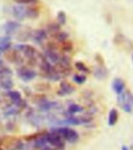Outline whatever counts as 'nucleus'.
Here are the masks:
<instances>
[{
	"instance_id": "35",
	"label": "nucleus",
	"mask_w": 133,
	"mask_h": 150,
	"mask_svg": "<svg viewBox=\"0 0 133 150\" xmlns=\"http://www.w3.org/2000/svg\"><path fill=\"white\" fill-rule=\"evenodd\" d=\"M0 66H3V60H0Z\"/></svg>"
},
{
	"instance_id": "17",
	"label": "nucleus",
	"mask_w": 133,
	"mask_h": 150,
	"mask_svg": "<svg viewBox=\"0 0 133 150\" xmlns=\"http://www.w3.org/2000/svg\"><path fill=\"white\" fill-rule=\"evenodd\" d=\"M0 87H1L3 89H6V91H10V89H12L13 82H12L11 77H9V78H1V79H0Z\"/></svg>"
},
{
	"instance_id": "3",
	"label": "nucleus",
	"mask_w": 133,
	"mask_h": 150,
	"mask_svg": "<svg viewBox=\"0 0 133 150\" xmlns=\"http://www.w3.org/2000/svg\"><path fill=\"white\" fill-rule=\"evenodd\" d=\"M45 138L48 144L55 146L56 149H64L65 148V143L61 136H59L57 133H55L54 131H51L50 133H45Z\"/></svg>"
},
{
	"instance_id": "8",
	"label": "nucleus",
	"mask_w": 133,
	"mask_h": 150,
	"mask_svg": "<svg viewBox=\"0 0 133 150\" xmlns=\"http://www.w3.org/2000/svg\"><path fill=\"white\" fill-rule=\"evenodd\" d=\"M44 57H45L50 64H54V65H56L59 61H60V55L57 54L56 50L45 49V51H44Z\"/></svg>"
},
{
	"instance_id": "36",
	"label": "nucleus",
	"mask_w": 133,
	"mask_h": 150,
	"mask_svg": "<svg viewBox=\"0 0 133 150\" xmlns=\"http://www.w3.org/2000/svg\"><path fill=\"white\" fill-rule=\"evenodd\" d=\"M132 61H133V55H132Z\"/></svg>"
},
{
	"instance_id": "4",
	"label": "nucleus",
	"mask_w": 133,
	"mask_h": 150,
	"mask_svg": "<svg viewBox=\"0 0 133 150\" xmlns=\"http://www.w3.org/2000/svg\"><path fill=\"white\" fill-rule=\"evenodd\" d=\"M15 50H17L18 52H22L27 59L29 57H37V50L31 47V45H28V44H17V45H15L13 48Z\"/></svg>"
},
{
	"instance_id": "9",
	"label": "nucleus",
	"mask_w": 133,
	"mask_h": 150,
	"mask_svg": "<svg viewBox=\"0 0 133 150\" xmlns=\"http://www.w3.org/2000/svg\"><path fill=\"white\" fill-rule=\"evenodd\" d=\"M5 59L7 60V61L10 62H18L21 60V56H20V52L17 50H6L5 51Z\"/></svg>"
},
{
	"instance_id": "1",
	"label": "nucleus",
	"mask_w": 133,
	"mask_h": 150,
	"mask_svg": "<svg viewBox=\"0 0 133 150\" xmlns=\"http://www.w3.org/2000/svg\"><path fill=\"white\" fill-rule=\"evenodd\" d=\"M53 131L57 133L59 136H61L62 139L70 142V143H76L79 138L78 133L75 129L69 128V127H57V128H53Z\"/></svg>"
},
{
	"instance_id": "7",
	"label": "nucleus",
	"mask_w": 133,
	"mask_h": 150,
	"mask_svg": "<svg viewBox=\"0 0 133 150\" xmlns=\"http://www.w3.org/2000/svg\"><path fill=\"white\" fill-rule=\"evenodd\" d=\"M73 92H75L73 86L70 84L67 81H62L60 83V89L57 91V94L59 95H69V94H72Z\"/></svg>"
},
{
	"instance_id": "2",
	"label": "nucleus",
	"mask_w": 133,
	"mask_h": 150,
	"mask_svg": "<svg viewBox=\"0 0 133 150\" xmlns=\"http://www.w3.org/2000/svg\"><path fill=\"white\" fill-rule=\"evenodd\" d=\"M0 144L3 146H5L9 150H22L25 148L22 140L18 138H13V137H6L3 142H0Z\"/></svg>"
},
{
	"instance_id": "10",
	"label": "nucleus",
	"mask_w": 133,
	"mask_h": 150,
	"mask_svg": "<svg viewBox=\"0 0 133 150\" xmlns=\"http://www.w3.org/2000/svg\"><path fill=\"white\" fill-rule=\"evenodd\" d=\"M38 105H39V109L42 111H50V110H54V109L60 106L59 103H56V101H49V100H44V101L39 103Z\"/></svg>"
},
{
	"instance_id": "29",
	"label": "nucleus",
	"mask_w": 133,
	"mask_h": 150,
	"mask_svg": "<svg viewBox=\"0 0 133 150\" xmlns=\"http://www.w3.org/2000/svg\"><path fill=\"white\" fill-rule=\"evenodd\" d=\"M73 81H75L77 84H83L86 82V77L82 76V74H75V76H73Z\"/></svg>"
},
{
	"instance_id": "32",
	"label": "nucleus",
	"mask_w": 133,
	"mask_h": 150,
	"mask_svg": "<svg viewBox=\"0 0 133 150\" xmlns=\"http://www.w3.org/2000/svg\"><path fill=\"white\" fill-rule=\"evenodd\" d=\"M44 100H47V98H45V95H34V101H37V103H42V101H44Z\"/></svg>"
},
{
	"instance_id": "25",
	"label": "nucleus",
	"mask_w": 133,
	"mask_h": 150,
	"mask_svg": "<svg viewBox=\"0 0 133 150\" xmlns=\"http://www.w3.org/2000/svg\"><path fill=\"white\" fill-rule=\"evenodd\" d=\"M62 123H67V125H82V118H78V117H69L62 121Z\"/></svg>"
},
{
	"instance_id": "31",
	"label": "nucleus",
	"mask_w": 133,
	"mask_h": 150,
	"mask_svg": "<svg viewBox=\"0 0 133 150\" xmlns=\"http://www.w3.org/2000/svg\"><path fill=\"white\" fill-rule=\"evenodd\" d=\"M13 1L22 5V4H35V3H38V0H13Z\"/></svg>"
},
{
	"instance_id": "15",
	"label": "nucleus",
	"mask_w": 133,
	"mask_h": 150,
	"mask_svg": "<svg viewBox=\"0 0 133 150\" xmlns=\"http://www.w3.org/2000/svg\"><path fill=\"white\" fill-rule=\"evenodd\" d=\"M112 89L116 94H121L125 91V82L120 78H116L112 82Z\"/></svg>"
},
{
	"instance_id": "6",
	"label": "nucleus",
	"mask_w": 133,
	"mask_h": 150,
	"mask_svg": "<svg viewBox=\"0 0 133 150\" xmlns=\"http://www.w3.org/2000/svg\"><path fill=\"white\" fill-rule=\"evenodd\" d=\"M17 76L25 82L32 81L37 77V72L32 69H27V67H22V69L17 70Z\"/></svg>"
},
{
	"instance_id": "22",
	"label": "nucleus",
	"mask_w": 133,
	"mask_h": 150,
	"mask_svg": "<svg viewBox=\"0 0 133 150\" xmlns=\"http://www.w3.org/2000/svg\"><path fill=\"white\" fill-rule=\"evenodd\" d=\"M60 48H61L62 51L69 52V51H72V49H73V44H72L71 40L66 39V40H64V42L60 43Z\"/></svg>"
},
{
	"instance_id": "26",
	"label": "nucleus",
	"mask_w": 133,
	"mask_h": 150,
	"mask_svg": "<svg viewBox=\"0 0 133 150\" xmlns=\"http://www.w3.org/2000/svg\"><path fill=\"white\" fill-rule=\"evenodd\" d=\"M48 31H49L51 34H55L56 32L61 31V29H60V25H59V23H50V25L48 26Z\"/></svg>"
},
{
	"instance_id": "24",
	"label": "nucleus",
	"mask_w": 133,
	"mask_h": 150,
	"mask_svg": "<svg viewBox=\"0 0 133 150\" xmlns=\"http://www.w3.org/2000/svg\"><path fill=\"white\" fill-rule=\"evenodd\" d=\"M54 35V38L59 42V43H61V42H64V40H66V39H69V34L66 33V32H64V31H59V32H56L55 34H53Z\"/></svg>"
},
{
	"instance_id": "5",
	"label": "nucleus",
	"mask_w": 133,
	"mask_h": 150,
	"mask_svg": "<svg viewBox=\"0 0 133 150\" xmlns=\"http://www.w3.org/2000/svg\"><path fill=\"white\" fill-rule=\"evenodd\" d=\"M119 104L122 106L123 111H126V112H131V111H132L131 94H129V92L123 91L121 94H119Z\"/></svg>"
},
{
	"instance_id": "18",
	"label": "nucleus",
	"mask_w": 133,
	"mask_h": 150,
	"mask_svg": "<svg viewBox=\"0 0 133 150\" xmlns=\"http://www.w3.org/2000/svg\"><path fill=\"white\" fill-rule=\"evenodd\" d=\"M11 47V42L9 37H4V38H0V51H6L9 50Z\"/></svg>"
},
{
	"instance_id": "14",
	"label": "nucleus",
	"mask_w": 133,
	"mask_h": 150,
	"mask_svg": "<svg viewBox=\"0 0 133 150\" xmlns=\"http://www.w3.org/2000/svg\"><path fill=\"white\" fill-rule=\"evenodd\" d=\"M7 96H9L10 100H11L15 105H16V106H17V105H18L22 100H23V99H22L21 93L17 92V91H9V93H7Z\"/></svg>"
},
{
	"instance_id": "11",
	"label": "nucleus",
	"mask_w": 133,
	"mask_h": 150,
	"mask_svg": "<svg viewBox=\"0 0 133 150\" xmlns=\"http://www.w3.org/2000/svg\"><path fill=\"white\" fill-rule=\"evenodd\" d=\"M47 37H48V33H47L45 29H37V31H34V33H33V40L35 43L40 44L47 39Z\"/></svg>"
},
{
	"instance_id": "16",
	"label": "nucleus",
	"mask_w": 133,
	"mask_h": 150,
	"mask_svg": "<svg viewBox=\"0 0 133 150\" xmlns=\"http://www.w3.org/2000/svg\"><path fill=\"white\" fill-rule=\"evenodd\" d=\"M117 120H119V112H117V110L116 109L110 110V112H109V126L116 125Z\"/></svg>"
},
{
	"instance_id": "28",
	"label": "nucleus",
	"mask_w": 133,
	"mask_h": 150,
	"mask_svg": "<svg viewBox=\"0 0 133 150\" xmlns=\"http://www.w3.org/2000/svg\"><path fill=\"white\" fill-rule=\"evenodd\" d=\"M57 23L59 25H65L66 23V13L64 11H60L57 13Z\"/></svg>"
},
{
	"instance_id": "20",
	"label": "nucleus",
	"mask_w": 133,
	"mask_h": 150,
	"mask_svg": "<svg viewBox=\"0 0 133 150\" xmlns=\"http://www.w3.org/2000/svg\"><path fill=\"white\" fill-rule=\"evenodd\" d=\"M43 77H45V78H48V79H50V81H59L61 78V76L57 73V71L53 67V70L51 71H49L48 73H45V74H43Z\"/></svg>"
},
{
	"instance_id": "13",
	"label": "nucleus",
	"mask_w": 133,
	"mask_h": 150,
	"mask_svg": "<svg viewBox=\"0 0 133 150\" xmlns=\"http://www.w3.org/2000/svg\"><path fill=\"white\" fill-rule=\"evenodd\" d=\"M18 28H20V23L16 21H9V22H6L5 26H4V29L7 34L15 33L16 31H18Z\"/></svg>"
},
{
	"instance_id": "34",
	"label": "nucleus",
	"mask_w": 133,
	"mask_h": 150,
	"mask_svg": "<svg viewBox=\"0 0 133 150\" xmlns=\"http://www.w3.org/2000/svg\"><path fill=\"white\" fill-rule=\"evenodd\" d=\"M121 150H128V148L127 146H122V149Z\"/></svg>"
},
{
	"instance_id": "12",
	"label": "nucleus",
	"mask_w": 133,
	"mask_h": 150,
	"mask_svg": "<svg viewBox=\"0 0 133 150\" xmlns=\"http://www.w3.org/2000/svg\"><path fill=\"white\" fill-rule=\"evenodd\" d=\"M12 13L18 21H22L26 17V9L22 5H17L12 7Z\"/></svg>"
},
{
	"instance_id": "19",
	"label": "nucleus",
	"mask_w": 133,
	"mask_h": 150,
	"mask_svg": "<svg viewBox=\"0 0 133 150\" xmlns=\"http://www.w3.org/2000/svg\"><path fill=\"white\" fill-rule=\"evenodd\" d=\"M26 16L29 18H37L39 16V9L34 6L28 7V9H26Z\"/></svg>"
},
{
	"instance_id": "27",
	"label": "nucleus",
	"mask_w": 133,
	"mask_h": 150,
	"mask_svg": "<svg viewBox=\"0 0 133 150\" xmlns=\"http://www.w3.org/2000/svg\"><path fill=\"white\" fill-rule=\"evenodd\" d=\"M35 89L38 92H45L50 89V86L48 83H38V84H35Z\"/></svg>"
},
{
	"instance_id": "21",
	"label": "nucleus",
	"mask_w": 133,
	"mask_h": 150,
	"mask_svg": "<svg viewBox=\"0 0 133 150\" xmlns=\"http://www.w3.org/2000/svg\"><path fill=\"white\" fill-rule=\"evenodd\" d=\"M82 111H83V108L78 104H71L67 109V112L70 115H75V114H78V112H82Z\"/></svg>"
},
{
	"instance_id": "33",
	"label": "nucleus",
	"mask_w": 133,
	"mask_h": 150,
	"mask_svg": "<svg viewBox=\"0 0 133 150\" xmlns=\"http://www.w3.org/2000/svg\"><path fill=\"white\" fill-rule=\"evenodd\" d=\"M42 150H53V149H50V148H48V146L45 145V146H43V148H42Z\"/></svg>"
},
{
	"instance_id": "30",
	"label": "nucleus",
	"mask_w": 133,
	"mask_h": 150,
	"mask_svg": "<svg viewBox=\"0 0 133 150\" xmlns=\"http://www.w3.org/2000/svg\"><path fill=\"white\" fill-rule=\"evenodd\" d=\"M75 66H76V69H77L78 71H82V72H88V71H89V70H88V67H87L83 62H81V61L76 62Z\"/></svg>"
},
{
	"instance_id": "23",
	"label": "nucleus",
	"mask_w": 133,
	"mask_h": 150,
	"mask_svg": "<svg viewBox=\"0 0 133 150\" xmlns=\"http://www.w3.org/2000/svg\"><path fill=\"white\" fill-rule=\"evenodd\" d=\"M11 76H12V71L9 69V67L0 66V79L1 78H9Z\"/></svg>"
}]
</instances>
